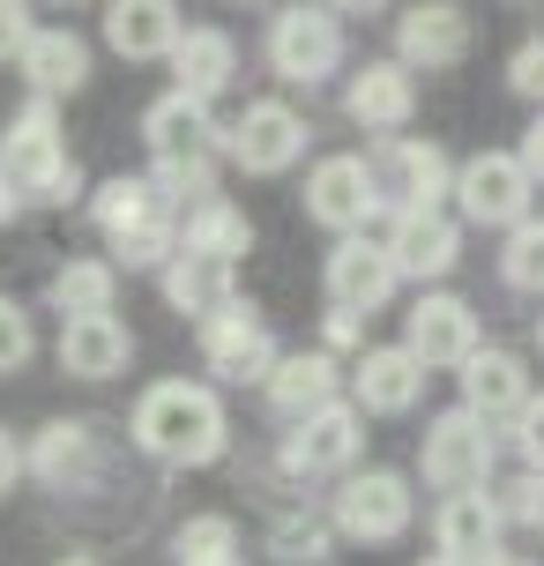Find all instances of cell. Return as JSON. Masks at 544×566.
<instances>
[{"mask_svg": "<svg viewBox=\"0 0 544 566\" xmlns=\"http://www.w3.org/2000/svg\"><path fill=\"white\" fill-rule=\"evenodd\" d=\"M410 514H418V500H410V478H402V470H358V478H344V492H336V537L396 544L402 530H410Z\"/></svg>", "mask_w": 544, "mask_h": 566, "instance_id": "cell-9", "label": "cell"}, {"mask_svg": "<svg viewBox=\"0 0 544 566\" xmlns=\"http://www.w3.org/2000/svg\"><path fill=\"white\" fill-rule=\"evenodd\" d=\"M336 380H344V373H336V358H328V350H276V366H269V380H261V388H269V410H276V418H306V410H321V402H336Z\"/></svg>", "mask_w": 544, "mask_h": 566, "instance_id": "cell-25", "label": "cell"}, {"mask_svg": "<svg viewBox=\"0 0 544 566\" xmlns=\"http://www.w3.org/2000/svg\"><path fill=\"white\" fill-rule=\"evenodd\" d=\"M492 462H500V448H492V424L485 418L448 410V418L426 424V448H418L426 484H440V492H485V484H492Z\"/></svg>", "mask_w": 544, "mask_h": 566, "instance_id": "cell-6", "label": "cell"}, {"mask_svg": "<svg viewBox=\"0 0 544 566\" xmlns=\"http://www.w3.org/2000/svg\"><path fill=\"white\" fill-rule=\"evenodd\" d=\"M135 448L172 462V470H209L217 454L231 448V424H224V402L217 388L201 380H157L143 402H135Z\"/></svg>", "mask_w": 544, "mask_h": 566, "instance_id": "cell-1", "label": "cell"}, {"mask_svg": "<svg viewBox=\"0 0 544 566\" xmlns=\"http://www.w3.org/2000/svg\"><path fill=\"white\" fill-rule=\"evenodd\" d=\"M418 566H456V559H440V552H432V559H418Z\"/></svg>", "mask_w": 544, "mask_h": 566, "instance_id": "cell-46", "label": "cell"}, {"mask_svg": "<svg viewBox=\"0 0 544 566\" xmlns=\"http://www.w3.org/2000/svg\"><path fill=\"white\" fill-rule=\"evenodd\" d=\"M351 388H358V418H402V410H418V396H426V366L402 350V343H388V350H366L358 358V373H351Z\"/></svg>", "mask_w": 544, "mask_h": 566, "instance_id": "cell-23", "label": "cell"}, {"mask_svg": "<svg viewBox=\"0 0 544 566\" xmlns=\"http://www.w3.org/2000/svg\"><path fill=\"white\" fill-rule=\"evenodd\" d=\"M60 8H75V0H60Z\"/></svg>", "mask_w": 544, "mask_h": 566, "instance_id": "cell-48", "label": "cell"}, {"mask_svg": "<svg viewBox=\"0 0 544 566\" xmlns=\"http://www.w3.org/2000/svg\"><path fill=\"white\" fill-rule=\"evenodd\" d=\"M485 566H537V559H485Z\"/></svg>", "mask_w": 544, "mask_h": 566, "instance_id": "cell-45", "label": "cell"}, {"mask_svg": "<svg viewBox=\"0 0 544 566\" xmlns=\"http://www.w3.org/2000/svg\"><path fill=\"white\" fill-rule=\"evenodd\" d=\"M15 217H23V195H15V187H8V171H0V224H15Z\"/></svg>", "mask_w": 544, "mask_h": 566, "instance_id": "cell-43", "label": "cell"}, {"mask_svg": "<svg viewBox=\"0 0 544 566\" xmlns=\"http://www.w3.org/2000/svg\"><path fill=\"white\" fill-rule=\"evenodd\" d=\"M179 30V0H105V45L119 60H165Z\"/></svg>", "mask_w": 544, "mask_h": 566, "instance_id": "cell-24", "label": "cell"}, {"mask_svg": "<svg viewBox=\"0 0 544 566\" xmlns=\"http://www.w3.org/2000/svg\"><path fill=\"white\" fill-rule=\"evenodd\" d=\"M269 552L284 566H328L336 559V530H328L321 514H284V522L269 530Z\"/></svg>", "mask_w": 544, "mask_h": 566, "instance_id": "cell-32", "label": "cell"}, {"mask_svg": "<svg viewBox=\"0 0 544 566\" xmlns=\"http://www.w3.org/2000/svg\"><path fill=\"white\" fill-rule=\"evenodd\" d=\"M60 373L75 380H113V373L135 366V328L119 313H90V321H60V343H53Z\"/></svg>", "mask_w": 544, "mask_h": 566, "instance_id": "cell-18", "label": "cell"}, {"mask_svg": "<svg viewBox=\"0 0 544 566\" xmlns=\"http://www.w3.org/2000/svg\"><path fill=\"white\" fill-rule=\"evenodd\" d=\"M515 448H522V462H530V470H544V396H530L515 410Z\"/></svg>", "mask_w": 544, "mask_h": 566, "instance_id": "cell-37", "label": "cell"}, {"mask_svg": "<svg viewBox=\"0 0 544 566\" xmlns=\"http://www.w3.org/2000/svg\"><path fill=\"white\" fill-rule=\"evenodd\" d=\"M396 60L402 67H426V75L462 67L470 60V15H462L456 0H418L396 23Z\"/></svg>", "mask_w": 544, "mask_h": 566, "instance_id": "cell-13", "label": "cell"}, {"mask_svg": "<svg viewBox=\"0 0 544 566\" xmlns=\"http://www.w3.org/2000/svg\"><path fill=\"white\" fill-rule=\"evenodd\" d=\"M201 366L217 373V380H231V388L269 380V366H276V336H269L261 306L231 298V306L209 313V321H201Z\"/></svg>", "mask_w": 544, "mask_h": 566, "instance_id": "cell-8", "label": "cell"}, {"mask_svg": "<svg viewBox=\"0 0 544 566\" xmlns=\"http://www.w3.org/2000/svg\"><path fill=\"white\" fill-rule=\"evenodd\" d=\"M172 90L179 97H217V90H231V75H239V45H231V30H179L172 53Z\"/></svg>", "mask_w": 544, "mask_h": 566, "instance_id": "cell-26", "label": "cell"}, {"mask_svg": "<svg viewBox=\"0 0 544 566\" xmlns=\"http://www.w3.org/2000/svg\"><path fill=\"white\" fill-rule=\"evenodd\" d=\"M396 261H388V247H373L366 231H351V239H336V254H328V298L344 313H380L388 298H396Z\"/></svg>", "mask_w": 544, "mask_h": 566, "instance_id": "cell-16", "label": "cell"}, {"mask_svg": "<svg viewBox=\"0 0 544 566\" xmlns=\"http://www.w3.org/2000/svg\"><path fill=\"white\" fill-rule=\"evenodd\" d=\"M537 350H544V321H537Z\"/></svg>", "mask_w": 544, "mask_h": 566, "instance_id": "cell-47", "label": "cell"}, {"mask_svg": "<svg viewBox=\"0 0 544 566\" xmlns=\"http://www.w3.org/2000/svg\"><path fill=\"white\" fill-rule=\"evenodd\" d=\"M254 247V224H247V209H231L224 195L187 209V224H179V254H209V261H239Z\"/></svg>", "mask_w": 544, "mask_h": 566, "instance_id": "cell-29", "label": "cell"}, {"mask_svg": "<svg viewBox=\"0 0 544 566\" xmlns=\"http://www.w3.org/2000/svg\"><path fill=\"white\" fill-rule=\"evenodd\" d=\"M0 171H8V187L23 201H45V209H67V201L83 195V165L67 157L60 113L45 97H30L23 113L0 127Z\"/></svg>", "mask_w": 544, "mask_h": 566, "instance_id": "cell-2", "label": "cell"}, {"mask_svg": "<svg viewBox=\"0 0 544 566\" xmlns=\"http://www.w3.org/2000/svg\"><path fill=\"white\" fill-rule=\"evenodd\" d=\"M515 165L530 171V187H537V179H544V113L530 119V135H522V149H515Z\"/></svg>", "mask_w": 544, "mask_h": 566, "instance_id": "cell-39", "label": "cell"}, {"mask_svg": "<svg viewBox=\"0 0 544 566\" xmlns=\"http://www.w3.org/2000/svg\"><path fill=\"white\" fill-rule=\"evenodd\" d=\"M172 566H239V522L231 514H195L172 530Z\"/></svg>", "mask_w": 544, "mask_h": 566, "instance_id": "cell-31", "label": "cell"}, {"mask_svg": "<svg viewBox=\"0 0 544 566\" xmlns=\"http://www.w3.org/2000/svg\"><path fill=\"white\" fill-rule=\"evenodd\" d=\"M500 276L515 283V291H530V298H544V217H522V224H508Z\"/></svg>", "mask_w": 544, "mask_h": 566, "instance_id": "cell-33", "label": "cell"}, {"mask_svg": "<svg viewBox=\"0 0 544 566\" xmlns=\"http://www.w3.org/2000/svg\"><path fill=\"white\" fill-rule=\"evenodd\" d=\"M90 462H97V424H83V418H53L38 432V448L23 454V470H38L45 484H83Z\"/></svg>", "mask_w": 544, "mask_h": 566, "instance_id": "cell-28", "label": "cell"}, {"mask_svg": "<svg viewBox=\"0 0 544 566\" xmlns=\"http://www.w3.org/2000/svg\"><path fill=\"white\" fill-rule=\"evenodd\" d=\"M388 261L410 283H440V276H456V261H462V231L440 209H402L396 231H388Z\"/></svg>", "mask_w": 544, "mask_h": 566, "instance_id": "cell-17", "label": "cell"}, {"mask_svg": "<svg viewBox=\"0 0 544 566\" xmlns=\"http://www.w3.org/2000/svg\"><path fill=\"white\" fill-rule=\"evenodd\" d=\"M500 507H492L485 492H448L440 500V514H432V537H440V559H456V566H485L500 559Z\"/></svg>", "mask_w": 544, "mask_h": 566, "instance_id": "cell-22", "label": "cell"}, {"mask_svg": "<svg viewBox=\"0 0 544 566\" xmlns=\"http://www.w3.org/2000/svg\"><path fill=\"white\" fill-rule=\"evenodd\" d=\"M119 298V269L113 261H67L53 276V313L60 321H90V313H113Z\"/></svg>", "mask_w": 544, "mask_h": 566, "instance_id": "cell-30", "label": "cell"}, {"mask_svg": "<svg viewBox=\"0 0 544 566\" xmlns=\"http://www.w3.org/2000/svg\"><path fill=\"white\" fill-rule=\"evenodd\" d=\"M448 195H456V209L470 224H522L530 217V171L515 165V149H478L448 179Z\"/></svg>", "mask_w": 544, "mask_h": 566, "instance_id": "cell-10", "label": "cell"}, {"mask_svg": "<svg viewBox=\"0 0 544 566\" xmlns=\"http://www.w3.org/2000/svg\"><path fill=\"white\" fill-rule=\"evenodd\" d=\"M30 350H38V336H30V313L15 306L8 291H0V380H8V373H23Z\"/></svg>", "mask_w": 544, "mask_h": 566, "instance_id": "cell-35", "label": "cell"}, {"mask_svg": "<svg viewBox=\"0 0 544 566\" xmlns=\"http://www.w3.org/2000/svg\"><path fill=\"white\" fill-rule=\"evenodd\" d=\"M530 402V373L515 350H470L462 358V410L485 424H515V410Z\"/></svg>", "mask_w": 544, "mask_h": 566, "instance_id": "cell-21", "label": "cell"}, {"mask_svg": "<svg viewBox=\"0 0 544 566\" xmlns=\"http://www.w3.org/2000/svg\"><path fill=\"white\" fill-rule=\"evenodd\" d=\"M500 522H515V530H544V470H522L515 484H500Z\"/></svg>", "mask_w": 544, "mask_h": 566, "instance_id": "cell-34", "label": "cell"}, {"mask_svg": "<svg viewBox=\"0 0 544 566\" xmlns=\"http://www.w3.org/2000/svg\"><path fill=\"white\" fill-rule=\"evenodd\" d=\"M373 195H380V209H440V195H448V179H456V165H448V149L440 142H418V135H388L380 149H373Z\"/></svg>", "mask_w": 544, "mask_h": 566, "instance_id": "cell-5", "label": "cell"}, {"mask_svg": "<svg viewBox=\"0 0 544 566\" xmlns=\"http://www.w3.org/2000/svg\"><path fill=\"white\" fill-rule=\"evenodd\" d=\"M30 30H38V15H30V0H0V60H15L30 45Z\"/></svg>", "mask_w": 544, "mask_h": 566, "instance_id": "cell-38", "label": "cell"}, {"mask_svg": "<svg viewBox=\"0 0 544 566\" xmlns=\"http://www.w3.org/2000/svg\"><path fill=\"white\" fill-rule=\"evenodd\" d=\"M15 484H23V448H15V440H8V424H0V500H8Z\"/></svg>", "mask_w": 544, "mask_h": 566, "instance_id": "cell-40", "label": "cell"}, {"mask_svg": "<svg viewBox=\"0 0 544 566\" xmlns=\"http://www.w3.org/2000/svg\"><path fill=\"white\" fill-rule=\"evenodd\" d=\"M321 8H328V15H380L388 0H321Z\"/></svg>", "mask_w": 544, "mask_h": 566, "instance_id": "cell-42", "label": "cell"}, {"mask_svg": "<svg viewBox=\"0 0 544 566\" xmlns=\"http://www.w3.org/2000/svg\"><path fill=\"white\" fill-rule=\"evenodd\" d=\"M269 67L284 75V83H328L336 67H344V15H328L321 0H291L276 8V23H269Z\"/></svg>", "mask_w": 544, "mask_h": 566, "instance_id": "cell-4", "label": "cell"}, {"mask_svg": "<svg viewBox=\"0 0 544 566\" xmlns=\"http://www.w3.org/2000/svg\"><path fill=\"white\" fill-rule=\"evenodd\" d=\"M344 113L366 127V135H402L410 127V113H418V83H410V67L402 60H366L358 75H351L344 90Z\"/></svg>", "mask_w": 544, "mask_h": 566, "instance_id": "cell-14", "label": "cell"}, {"mask_svg": "<svg viewBox=\"0 0 544 566\" xmlns=\"http://www.w3.org/2000/svg\"><path fill=\"white\" fill-rule=\"evenodd\" d=\"M224 157L239 171H254V179H276L306 157V119L291 113L284 97H254L247 113L224 127Z\"/></svg>", "mask_w": 544, "mask_h": 566, "instance_id": "cell-7", "label": "cell"}, {"mask_svg": "<svg viewBox=\"0 0 544 566\" xmlns=\"http://www.w3.org/2000/svg\"><path fill=\"white\" fill-rule=\"evenodd\" d=\"M53 566H105V559H97V552H60Z\"/></svg>", "mask_w": 544, "mask_h": 566, "instance_id": "cell-44", "label": "cell"}, {"mask_svg": "<svg viewBox=\"0 0 544 566\" xmlns=\"http://www.w3.org/2000/svg\"><path fill=\"white\" fill-rule=\"evenodd\" d=\"M165 298H172V313H187V321H209L217 306L239 298V291H231V261L172 254V261H165Z\"/></svg>", "mask_w": 544, "mask_h": 566, "instance_id": "cell-27", "label": "cell"}, {"mask_svg": "<svg viewBox=\"0 0 544 566\" xmlns=\"http://www.w3.org/2000/svg\"><path fill=\"white\" fill-rule=\"evenodd\" d=\"M90 217H97V231H105V247H113L127 269H165V261L179 254V224L172 209H165V195L149 187V179H105L97 187V201H90Z\"/></svg>", "mask_w": 544, "mask_h": 566, "instance_id": "cell-3", "label": "cell"}, {"mask_svg": "<svg viewBox=\"0 0 544 566\" xmlns=\"http://www.w3.org/2000/svg\"><path fill=\"white\" fill-rule=\"evenodd\" d=\"M366 448V418L351 402H321L299 418V432L284 440V470L291 478H328V470H351Z\"/></svg>", "mask_w": 544, "mask_h": 566, "instance_id": "cell-11", "label": "cell"}, {"mask_svg": "<svg viewBox=\"0 0 544 566\" xmlns=\"http://www.w3.org/2000/svg\"><path fill=\"white\" fill-rule=\"evenodd\" d=\"M321 336H328V350H351V343H358V313H344V306H336Z\"/></svg>", "mask_w": 544, "mask_h": 566, "instance_id": "cell-41", "label": "cell"}, {"mask_svg": "<svg viewBox=\"0 0 544 566\" xmlns=\"http://www.w3.org/2000/svg\"><path fill=\"white\" fill-rule=\"evenodd\" d=\"M508 90L530 97V105H544V38H530V45L508 60Z\"/></svg>", "mask_w": 544, "mask_h": 566, "instance_id": "cell-36", "label": "cell"}, {"mask_svg": "<svg viewBox=\"0 0 544 566\" xmlns=\"http://www.w3.org/2000/svg\"><path fill=\"white\" fill-rule=\"evenodd\" d=\"M306 217H314V224H328L336 239L366 231L373 217H380V195H373L366 157H321L314 179H306Z\"/></svg>", "mask_w": 544, "mask_h": 566, "instance_id": "cell-12", "label": "cell"}, {"mask_svg": "<svg viewBox=\"0 0 544 566\" xmlns=\"http://www.w3.org/2000/svg\"><path fill=\"white\" fill-rule=\"evenodd\" d=\"M143 142H149V157H157V165H187V157H217V149H224V127L209 119L201 97L165 90V97L143 113Z\"/></svg>", "mask_w": 544, "mask_h": 566, "instance_id": "cell-15", "label": "cell"}, {"mask_svg": "<svg viewBox=\"0 0 544 566\" xmlns=\"http://www.w3.org/2000/svg\"><path fill=\"white\" fill-rule=\"evenodd\" d=\"M418 366H462L478 350V313L462 306L456 291H426L410 306V343H402Z\"/></svg>", "mask_w": 544, "mask_h": 566, "instance_id": "cell-20", "label": "cell"}, {"mask_svg": "<svg viewBox=\"0 0 544 566\" xmlns=\"http://www.w3.org/2000/svg\"><path fill=\"white\" fill-rule=\"evenodd\" d=\"M15 67H23L30 97H75V90L90 83V38H75L67 23H38L30 30V45L15 53Z\"/></svg>", "mask_w": 544, "mask_h": 566, "instance_id": "cell-19", "label": "cell"}]
</instances>
